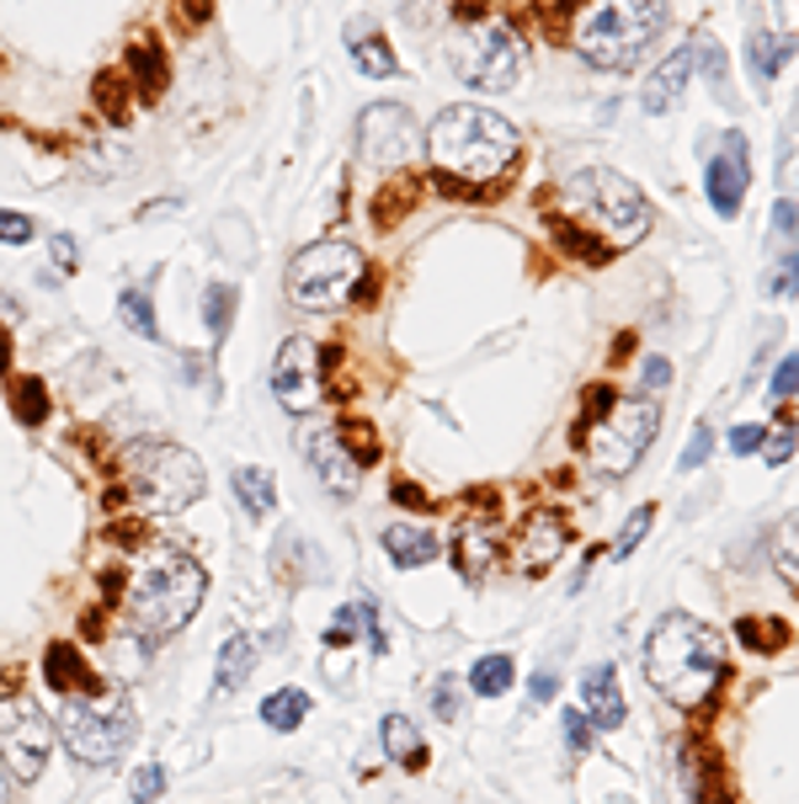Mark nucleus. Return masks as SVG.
<instances>
[{"label":"nucleus","instance_id":"f257e3e1","mask_svg":"<svg viewBox=\"0 0 799 804\" xmlns=\"http://www.w3.org/2000/svg\"><path fill=\"white\" fill-rule=\"evenodd\" d=\"M518 155H523V134L491 107H443L427 123V160L448 198L496 187L518 166Z\"/></svg>","mask_w":799,"mask_h":804},{"label":"nucleus","instance_id":"f03ea898","mask_svg":"<svg viewBox=\"0 0 799 804\" xmlns=\"http://www.w3.org/2000/svg\"><path fill=\"white\" fill-rule=\"evenodd\" d=\"M646 677L667 704L699 709L725 677V634L693 613H667L646 634Z\"/></svg>","mask_w":799,"mask_h":804},{"label":"nucleus","instance_id":"7ed1b4c3","mask_svg":"<svg viewBox=\"0 0 799 804\" xmlns=\"http://www.w3.org/2000/svg\"><path fill=\"white\" fill-rule=\"evenodd\" d=\"M560 224H571L576 235H592V245L603 251H624V245H640L650 235V203L646 192L629 177H618L608 166H582L560 181Z\"/></svg>","mask_w":799,"mask_h":804},{"label":"nucleus","instance_id":"20e7f679","mask_svg":"<svg viewBox=\"0 0 799 804\" xmlns=\"http://www.w3.org/2000/svg\"><path fill=\"white\" fill-rule=\"evenodd\" d=\"M203 586H209V575L198 560H187L171 543H155L128 581V624L150 639H166L198 613Z\"/></svg>","mask_w":799,"mask_h":804},{"label":"nucleus","instance_id":"39448f33","mask_svg":"<svg viewBox=\"0 0 799 804\" xmlns=\"http://www.w3.org/2000/svg\"><path fill=\"white\" fill-rule=\"evenodd\" d=\"M661 32L667 0H592L571 28V43L597 70H635L661 43Z\"/></svg>","mask_w":799,"mask_h":804},{"label":"nucleus","instance_id":"423d86ee","mask_svg":"<svg viewBox=\"0 0 799 804\" xmlns=\"http://www.w3.org/2000/svg\"><path fill=\"white\" fill-rule=\"evenodd\" d=\"M124 475H128V496L150 517H177V511H187L203 496V464L182 443H160V437L128 443Z\"/></svg>","mask_w":799,"mask_h":804},{"label":"nucleus","instance_id":"0eeeda50","mask_svg":"<svg viewBox=\"0 0 799 804\" xmlns=\"http://www.w3.org/2000/svg\"><path fill=\"white\" fill-rule=\"evenodd\" d=\"M54 730H60V741L70 745L75 762L107 768V762H118L128 745L139 741V715H134V704L118 698V692H107V698L75 692V698L64 704V715Z\"/></svg>","mask_w":799,"mask_h":804},{"label":"nucleus","instance_id":"6e6552de","mask_svg":"<svg viewBox=\"0 0 799 804\" xmlns=\"http://www.w3.org/2000/svg\"><path fill=\"white\" fill-rule=\"evenodd\" d=\"M448 64L464 86L512 91L528 75V43L512 22H464L448 43Z\"/></svg>","mask_w":799,"mask_h":804},{"label":"nucleus","instance_id":"1a4fd4ad","mask_svg":"<svg viewBox=\"0 0 799 804\" xmlns=\"http://www.w3.org/2000/svg\"><path fill=\"white\" fill-rule=\"evenodd\" d=\"M656 432H661V405L650 394L614 400L603 416H592V426H586V458H592L597 475L624 479L635 475V464L650 453Z\"/></svg>","mask_w":799,"mask_h":804},{"label":"nucleus","instance_id":"9d476101","mask_svg":"<svg viewBox=\"0 0 799 804\" xmlns=\"http://www.w3.org/2000/svg\"><path fill=\"white\" fill-rule=\"evenodd\" d=\"M369 262L352 240H315L288 262V298L299 309H341L363 288Z\"/></svg>","mask_w":799,"mask_h":804},{"label":"nucleus","instance_id":"9b49d317","mask_svg":"<svg viewBox=\"0 0 799 804\" xmlns=\"http://www.w3.org/2000/svg\"><path fill=\"white\" fill-rule=\"evenodd\" d=\"M54 719L43 715L28 698H0V762L17 783L43 777L49 757H54Z\"/></svg>","mask_w":799,"mask_h":804},{"label":"nucleus","instance_id":"f8f14e48","mask_svg":"<svg viewBox=\"0 0 799 804\" xmlns=\"http://www.w3.org/2000/svg\"><path fill=\"white\" fill-rule=\"evenodd\" d=\"M358 149L373 171H400L405 160H416L427 149V128L400 102H373L358 118Z\"/></svg>","mask_w":799,"mask_h":804},{"label":"nucleus","instance_id":"ddd939ff","mask_svg":"<svg viewBox=\"0 0 799 804\" xmlns=\"http://www.w3.org/2000/svg\"><path fill=\"white\" fill-rule=\"evenodd\" d=\"M273 394L283 411L294 416H309L326 394V362H320V347L309 336H288L277 347V362H273Z\"/></svg>","mask_w":799,"mask_h":804},{"label":"nucleus","instance_id":"4468645a","mask_svg":"<svg viewBox=\"0 0 799 804\" xmlns=\"http://www.w3.org/2000/svg\"><path fill=\"white\" fill-rule=\"evenodd\" d=\"M746 187H752V155H746V134L731 128L720 155L709 160V209L720 219H736L746 203Z\"/></svg>","mask_w":799,"mask_h":804},{"label":"nucleus","instance_id":"2eb2a0df","mask_svg":"<svg viewBox=\"0 0 799 804\" xmlns=\"http://www.w3.org/2000/svg\"><path fill=\"white\" fill-rule=\"evenodd\" d=\"M305 458H309V469H315V479H320L337 501H352V496H358L363 464L347 453L337 426H309L305 432Z\"/></svg>","mask_w":799,"mask_h":804},{"label":"nucleus","instance_id":"dca6fc26","mask_svg":"<svg viewBox=\"0 0 799 804\" xmlns=\"http://www.w3.org/2000/svg\"><path fill=\"white\" fill-rule=\"evenodd\" d=\"M565 549H571V528H565V517H554V511H533L523 528H518V538H512V565L523 570V575H544Z\"/></svg>","mask_w":799,"mask_h":804},{"label":"nucleus","instance_id":"f3484780","mask_svg":"<svg viewBox=\"0 0 799 804\" xmlns=\"http://www.w3.org/2000/svg\"><path fill=\"white\" fill-rule=\"evenodd\" d=\"M693 70H699V60H693V49H677V54H667V60L656 64L646 75V86H640V107L646 113H672L677 102H682V91H688V81H693Z\"/></svg>","mask_w":799,"mask_h":804},{"label":"nucleus","instance_id":"a211bd4d","mask_svg":"<svg viewBox=\"0 0 799 804\" xmlns=\"http://www.w3.org/2000/svg\"><path fill=\"white\" fill-rule=\"evenodd\" d=\"M582 715L592 719V730H618L624 719H629V704H624V692H618V671L608 660H597L592 671L582 677Z\"/></svg>","mask_w":799,"mask_h":804},{"label":"nucleus","instance_id":"6ab92c4d","mask_svg":"<svg viewBox=\"0 0 799 804\" xmlns=\"http://www.w3.org/2000/svg\"><path fill=\"white\" fill-rule=\"evenodd\" d=\"M384 554L395 560V570H422L443 554V543H437V533H427L422 522H390V528H384Z\"/></svg>","mask_w":799,"mask_h":804},{"label":"nucleus","instance_id":"aec40b11","mask_svg":"<svg viewBox=\"0 0 799 804\" xmlns=\"http://www.w3.org/2000/svg\"><path fill=\"white\" fill-rule=\"evenodd\" d=\"M43 683L54 687L60 698H75V692H92L96 677H92V666H86V656L60 639V645L43 650Z\"/></svg>","mask_w":799,"mask_h":804},{"label":"nucleus","instance_id":"412c9836","mask_svg":"<svg viewBox=\"0 0 799 804\" xmlns=\"http://www.w3.org/2000/svg\"><path fill=\"white\" fill-rule=\"evenodd\" d=\"M454 560H459V570L469 575V581H486L491 565L501 560V533L486 528V522H464L459 543H454Z\"/></svg>","mask_w":799,"mask_h":804},{"label":"nucleus","instance_id":"4be33fe9","mask_svg":"<svg viewBox=\"0 0 799 804\" xmlns=\"http://www.w3.org/2000/svg\"><path fill=\"white\" fill-rule=\"evenodd\" d=\"M107 666H113L118 683H139L145 666H150V634H139L134 624L113 628V634H107Z\"/></svg>","mask_w":799,"mask_h":804},{"label":"nucleus","instance_id":"5701e85b","mask_svg":"<svg viewBox=\"0 0 799 804\" xmlns=\"http://www.w3.org/2000/svg\"><path fill=\"white\" fill-rule=\"evenodd\" d=\"M251 671H256V639H251V634H230V639H224V650H219L214 692H219V698L241 692Z\"/></svg>","mask_w":799,"mask_h":804},{"label":"nucleus","instance_id":"b1692460","mask_svg":"<svg viewBox=\"0 0 799 804\" xmlns=\"http://www.w3.org/2000/svg\"><path fill=\"white\" fill-rule=\"evenodd\" d=\"M379 741H384V751H390V762H400L405 773H422L427 745H422V730H416L405 715H384V724H379Z\"/></svg>","mask_w":799,"mask_h":804},{"label":"nucleus","instance_id":"393cba45","mask_svg":"<svg viewBox=\"0 0 799 804\" xmlns=\"http://www.w3.org/2000/svg\"><path fill=\"white\" fill-rule=\"evenodd\" d=\"M347 54H352V64H358L363 75H373V81H390V75H400L395 49H390L379 32H369V28L347 32Z\"/></svg>","mask_w":799,"mask_h":804},{"label":"nucleus","instance_id":"a878e982","mask_svg":"<svg viewBox=\"0 0 799 804\" xmlns=\"http://www.w3.org/2000/svg\"><path fill=\"white\" fill-rule=\"evenodd\" d=\"M799 54V38L789 32H752V75L757 81H778V70Z\"/></svg>","mask_w":799,"mask_h":804},{"label":"nucleus","instance_id":"bb28decb","mask_svg":"<svg viewBox=\"0 0 799 804\" xmlns=\"http://www.w3.org/2000/svg\"><path fill=\"white\" fill-rule=\"evenodd\" d=\"M369 639V650L373 656H384V628H379V618H373V607H341L337 613V624L326 628V645L337 650V645H352V639Z\"/></svg>","mask_w":799,"mask_h":804},{"label":"nucleus","instance_id":"cd10ccee","mask_svg":"<svg viewBox=\"0 0 799 804\" xmlns=\"http://www.w3.org/2000/svg\"><path fill=\"white\" fill-rule=\"evenodd\" d=\"M235 496H241V507H246L251 517H273V507H277V479H273V469H256V464L235 469Z\"/></svg>","mask_w":799,"mask_h":804},{"label":"nucleus","instance_id":"c85d7f7f","mask_svg":"<svg viewBox=\"0 0 799 804\" xmlns=\"http://www.w3.org/2000/svg\"><path fill=\"white\" fill-rule=\"evenodd\" d=\"M512 683H518L512 656H480L469 666V692L475 698H501V692H512Z\"/></svg>","mask_w":799,"mask_h":804},{"label":"nucleus","instance_id":"c756f323","mask_svg":"<svg viewBox=\"0 0 799 804\" xmlns=\"http://www.w3.org/2000/svg\"><path fill=\"white\" fill-rule=\"evenodd\" d=\"M128 81H139V91L145 96H160L166 91V60H160V43H150V38H139L134 49H128Z\"/></svg>","mask_w":799,"mask_h":804},{"label":"nucleus","instance_id":"7c9ffc66","mask_svg":"<svg viewBox=\"0 0 799 804\" xmlns=\"http://www.w3.org/2000/svg\"><path fill=\"white\" fill-rule=\"evenodd\" d=\"M262 719H267V730H299L309 719V692H299V687H277L273 698L262 704Z\"/></svg>","mask_w":799,"mask_h":804},{"label":"nucleus","instance_id":"2f4dec72","mask_svg":"<svg viewBox=\"0 0 799 804\" xmlns=\"http://www.w3.org/2000/svg\"><path fill=\"white\" fill-rule=\"evenodd\" d=\"M118 315H124V326L134 330V336H145V341H160V326H155L150 288H124V298H118Z\"/></svg>","mask_w":799,"mask_h":804},{"label":"nucleus","instance_id":"473e14b6","mask_svg":"<svg viewBox=\"0 0 799 804\" xmlns=\"http://www.w3.org/2000/svg\"><path fill=\"white\" fill-rule=\"evenodd\" d=\"M773 565H778L799 586V507L789 511L778 528H773Z\"/></svg>","mask_w":799,"mask_h":804},{"label":"nucleus","instance_id":"72a5a7b5","mask_svg":"<svg viewBox=\"0 0 799 804\" xmlns=\"http://www.w3.org/2000/svg\"><path fill=\"white\" fill-rule=\"evenodd\" d=\"M11 405H17V421L22 426H38V421L49 416V389H43V379H17L11 384Z\"/></svg>","mask_w":799,"mask_h":804},{"label":"nucleus","instance_id":"f704fd0d","mask_svg":"<svg viewBox=\"0 0 799 804\" xmlns=\"http://www.w3.org/2000/svg\"><path fill=\"white\" fill-rule=\"evenodd\" d=\"M230 315H235V288H230V283H209V288H203V320L214 330V341L230 330Z\"/></svg>","mask_w":799,"mask_h":804},{"label":"nucleus","instance_id":"c9c22d12","mask_svg":"<svg viewBox=\"0 0 799 804\" xmlns=\"http://www.w3.org/2000/svg\"><path fill=\"white\" fill-rule=\"evenodd\" d=\"M92 91H96V107H102L113 123L128 118V75H113V70H107V75H96Z\"/></svg>","mask_w":799,"mask_h":804},{"label":"nucleus","instance_id":"e433bc0d","mask_svg":"<svg viewBox=\"0 0 799 804\" xmlns=\"http://www.w3.org/2000/svg\"><path fill=\"white\" fill-rule=\"evenodd\" d=\"M337 432H341V443H347V453H352L358 464H373V458H379V443H373L369 421H341Z\"/></svg>","mask_w":799,"mask_h":804},{"label":"nucleus","instance_id":"4c0bfd02","mask_svg":"<svg viewBox=\"0 0 799 804\" xmlns=\"http://www.w3.org/2000/svg\"><path fill=\"white\" fill-rule=\"evenodd\" d=\"M773 235L784 240V245H799V203L795 198H778V203H773Z\"/></svg>","mask_w":799,"mask_h":804},{"label":"nucleus","instance_id":"58836bf2","mask_svg":"<svg viewBox=\"0 0 799 804\" xmlns=\"http://www.w3.org/2000/svg\"><path fill=\"white\" fill-rule=\"evenodd\" d=\"M560 724H565V745H571L576 757H586V751H592V719H586L582 709H565Z\"/></svg>","mask_w":799,"mask_h":804},{"label":"nucleus","instance_id":"ea45409f","mask_svg":"<svg viewBox=\"0 0 799 804\" xmlns=\"http://www.w3.org/2000/svg\"><path fill=\"white\" fill-rule=\"evenodd\" d=\"M709 453H714V426H709V421H699V426H693V443H688V453H682V464H677V469H704Z\"/></svg>","mask_w":799,"mask_h":804},{"label":"nucleus","instance_id":"a19ab883","mask_svg":"<svg viewBox=\"0 0 799 804\" xmlns=\"http://www.w3.org/2000/svg\"><path fill=\"white\" fill-rule=\"evenodd\" d=\"M693 60H704V75L714 81V86H725V54L714 49V38H709V32H699V38H693Z\"/></svg>","mask_w":799,"mask_h":804},{"label":"nucleus","instance_id":"79ce46f5","mask_svg":"<svg viewBox=\"0 0 799 804\" xmlns=\"http://www.w3.org/2000/svg\"><path fill=\"white\" fill-rule=\"evenodd\" d=\"M768 394H773V400H795V394H799V352H789V358L778 362Z\"/></svg>","mask_w":799,"mask_h":804},{"label":"nucleus","instance_id":"37998d69","mask_svg":"<svg viewBox=\"0 0 799 804\" xmlns=\"http://www.w3.org/2000/svg\"><path fill=\"white\" fill-rule=\"evenodd\" d=\"M650 522H656V507H640V511H635V517L624 522V533H618L614 554H629V549H635V543H640V538L650 533Z\"/></svg>","mask_w":799,"mask_h":804},{"label":"nucleus","instance_id":"c03bdc74","mask_svg":"<svg viewBox=\"0 0 799 804\" xmlns=\"http://www.w3.org/2000/svg\"><path fill=\"white\" fill-rule=\"evenodd\" d=\"M32 235H38V230H32V219H28V213L0 209V245H28Z\"/></svg>","mask_w":799,"mask_h":804},{"label":"nucleus","instance_id":"a18cd8bd","mask_svg":"<svg viewBox=\"0 0 799 804\" xmlns=\"http://www.w3.org/2000/svg\"><path fill=\"white\" fill-rule=\"evenodd\" d=\"M128 789H134V804H155L160 800V789H166V773H160V768H139V773H134V783H128Z\"/></svg>","mask_w":799,"mask_h":804},{"label":"nucleus","instance_id":"49530a36","mask_svg":"<svg viewBox=\"0 0 799 804\" xmlns=\"http://www.w3.org/2000/svg\"><path fill=\"white\" fill-rule=\"evenodd\" d=\"M763 294H773V298H784V294H799V256H789L784 267L773 272L768 283H763Z\"/></svg>","mask_w":799,"mask_h":804},{"label":"nucleus","instance_id":"de8ad7c7","mask_svg":"<svg viewBox=\"0 0 799 804\" xmlns=\"http://www.w3.org/2000/svg\"><path fill=\"white\" fill-rule=\"evenodd\" d=\"M49 256H54L60 277H70V272H75V262H81V251H75V240H70V235H49Z\"/></svg>","mask_w":799,"mask_h":804},{"label":"nucleus","instance_id":"09e8293b","mask_svg":"<svg viewBox=\"0 0 799 804\" xmlns=\"http://www.w3.org/2000/svg\"><path fill=\"white\" fill-rule=\"evenodd\" d=\"M768 464H789L795 458V432H773V437H763V447H757Z\"/></svg>","mask_w":799,"mask_h":804},{"label":"nucleus","instance_id":"8fccbe9b","mask_svg":"<svg viewBox=\"0 0 799 804\" xmlns=\"http://www.w3.org/2000/svg\"><path fill=\"white\" fill-rule=\"evenodd\" d=\"M432 704H437V719H459V683H437V692H432Z\"/></svg>","mask_w":799,"mask_h":804},{"label":"nucleus","instance_id":"3c124183","mask_svg":"<svg viewBox=\"0 0 799 804\" xmlns=\"http://www.w3.org/2000/svg\"><path fill=\"white\" fill-rule=\"evenodd\" d=\"M763 437H768L763 426H736V432H731V453H741V458H746V453H757V447H763Z\"/></svg>","mask_w":799,"mask_h":804},{"label":"nucleus","instance_id":"603ef678","mask_svg":"<svg viewBox=\"0 0 799 804\" xmlns=\"http://www.w3.org/2000/svg\"><path fill=\"white\" fill-rule=\"evenodd\" d=\"M736 628H741V639H746V645H757V650H768V645H778V639H784L778 628H757L752 618H741Z\"/></svg>","mask_w":799,"mask_h":804},{"label":"nucleus","instance_id":"864d4df0","mask_svg":"<svg viewBox=\"0 0 799 804\" xmlns=\"http://www.w3.org/2000/svg\"><path fill=\"white\" fill-rule=\"evenodd\" d=\"M554 692H560V677H554V671H539V677H533V687H528V698H533V704H550Z\"/></svg>","mask_w":799,"mask_h":804},{"label":"nucleus","instance_id":"5fc2aeb1","mask_svg":"<svg viewBox=\"0 0 799 804\" xmlns=\"http://www.w3.org/2000/svg\"><path fill=\"white\" fill-rule=\"evenodd\" d=\"M107 538H113V543H128V549H139V543H145V528H139V522H113Z\"/></svg>","mask_w":799,"mask_h":804},{"label":"nucleus","instance_id":"6e6d98bb","mask_svg":"<svg viewBox=\"0 0 799 804\" xmlns=\"http://www.w3.org/2000/svg\"><path fill=\"white\" fill-rule=\"evenodd\" d=\"M395 501H400V507H427V490H422V485H411V479H395Z\"/></svg>","mask_w":799,"mask_h":804},{"label":"nucleus","instance_id":"4d7b16f0","mask_svg":"<svg viewBox=\"0 0 799 804\" xmlns=\"http://www.w3.org/2000/svg\"><path fill=\"white\" fill-rule=\"evenodd\" d=\"M646 384L650 389H667V384H672V368H667V358H650L646 362Z\"/></svg>","mask_w":799,"mask_h":804},{"label":"nucleus","instance_id":"13d9d810","mask_svg":"<svg viewBox=\"0 0 799 804\" xmlns=\"http://www.w3.org/2000/svg\"><path fill=\"white\" fill-rule=\"evenodd\" d=\"M187 22H192V28L209 22V0H187Z\"/></svg>","mask_w":799,"mask_h":804},{"label":"nucleus","instance_id":"bf43d9fd","mask_svg":"<svg viewBox=\"0 0 799 804\" xmlns=\"http://www.w3.org/2000/svg\"><path fill=\"white\" fill-rule=\"evenodd\" d=\"M11 783H17V777L6 773V762H0V804H11Z\"/></svg>","mask_w":799,"mask_h":804},{"label":"nucleus","instance_id":"052dcab7","mask_svg":"<svg viewBox=\"0 0 799 804\" xmlns=\"http://www.w3.org/2000/svg\"><path fill=\"white\" fill-rule=\"evenodd\" d=\"M0 368H6V336H0Z\"/></svg>","mask_w":799,"mask_h":804}]
</instances>
